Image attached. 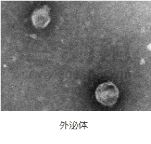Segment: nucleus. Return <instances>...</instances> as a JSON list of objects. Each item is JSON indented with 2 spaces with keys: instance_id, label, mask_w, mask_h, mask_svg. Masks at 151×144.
Listing matches in <instances>:
<instances>
[{
  "instance_id": "nucleus-1",
  "label": "nucleus",
  "mask_w": 151,
  "mask_h": 144,
  "mask_svg": "<svg viewBox=\"0 0 151 144\" xmlns=\"http://www.w3.org/2000/svg\"><path fill=\"white\" fill-rule=\"evenodd\" d=\"M95 95L99 103L106 107H111L118 100L119 90L113 82H106L97 86Z\"/></svg>"
},
{
  "instance_id": "nucleus-2",
  "label": "nucleus",
  "mask_w": 151,
  "mask_h": 144,
  "mask_svg": "<svg viewBox=\"0 0 151 144\" xmlns=\"http://www.w3.org/2000/svg\"><path fill=\"white\" fill-rule=\"evenodd\" d=\"M50 12V9L46 5L34 11L32 16V21L33 26L37 29L46 28L50 23L51 17Z\"/></svg>"
}]
</instances>
